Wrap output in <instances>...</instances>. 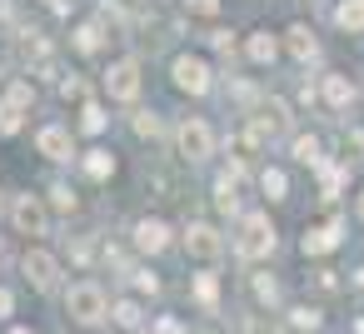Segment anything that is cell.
<instances>
[{
  "mask_svg": "<svg viewBox=\"0 0 364 334\" xmlns=\"http://www.w3.org/2000/svg\"><path fill=\"white\" fill-rule=\"evenodd\" d=\"M46 6H65V0H46Z\"/></svg>",
  "mask_w": 364,
  "mask_h": 334,
  "instance_id": "cell-32",
  "label": "cell"
},
{
  "mask_svg": "<svg viewBox=\"0 0 364 334\" xmlns=\"http://www.w3.org/2000/svg\"><path fill=\"white\" fill-rule=\"evenodd\" d=\"M135 130H140V135H155L160 125H155V115H135Z\"/></svg>",
  "mask_w": 364,
  "mask_h": 334,
  "instance_id": "cell-28",
  "label": "cell"
},
{
  "mask_svg": "<svg viewBox=\"0 0 364 334\" xmlns=\"http://www.w3.org/2000/svg\"><path fill=\"white\" fill-rule=\"evenodd\" d=\"M155 334H180V324H175V319H160V324H155Z\"/></svg>",
  "mask_w": 364,
  "mask_h": 334,
  "instance_id": "cell-31",
  "label": "cell"
},
{
  "mask_svg": "<svg viewBox=\"0 0 364 334\" xmlns=\"http://www.w3.org/2000/svg\"><path fill=\"white\" fill-rule=\"evenodd\" d=\"M135 244H140L145 254H160V249L170 244V225H165V220H140V225H135Z\"/></svg>",
  "mask_w": 364,
  "mask_h": 334,
  "instance_id": "cell-9",
  "label": "cell"
},
{
  "mask_svg": "<svg viewBox=\"0 0 364 334\" xmlns=\"http://www.w3.org/2000/svg\"><path fill=\"white\" fill-rule=\"evenodd\" d=\"M359 215H364V200H359Z\"/></svg>",
  "mask_w": 364,
  "mask_h": 334,
  "instance_id": "cell-34",
  "label": "cell"
},
{
  "mask_svg": "<svg viewBox=\"0 0 364 334\" xmlns=\"http://www.w3.org/2000/svg\"><path fill=\"white\" fill-rule=\"evenodd\" d=\"M21 110H26V105L11 100V95L0 100V135H16V130H21Z\"/></svg>",
  "mask_w": 364,
  "mask_h": 334,
  "instance_id": "cell-17",
  "label": "cell"
},
{
  "mask_svg": "<svg viewBox=\"0 0 364 334\" xmlns=\"http://www.w3.org/2000/svg\"><path fill=\"white\" fill-rule=\"evenodd\" d=\"M289 324H294V329H319V309L299 304V309H289Z\"/></svg>",
  "mask_w": 364,
  "mask_h": 334,
  "instance_id": "cell-23",
  "label": "cell"
},
{
  "mask_svg": "<svg viewBox=\"0 0 364 334\" xmlns=\"http://www.w3.org/2000/svg\"><path fill=\"white\" fill-rule=\"evenodd\" d=\"M75 45H80L85 55H90V50H100V26H80V31H75Z\"/></svg>",
  "mask_w": 364,
  "mask_h": 334,
  "instance_id": "cell-24",
  "label": "cell"
},
{
  "mask_svg": "<svg viewBox=\"0 0 364 334\" xmlns=\"http://www.w3.org/2000/svg\"><path fill=\"white\" fill-rule=\"evenodd\" d=\"M195 299H200L205 309H215V299H220V284H215V274H195Z\"/></svg>",
  "mask_w": 364,
  "mask_h": 334,
  "instance_id": "cell-18",
  "label": "cell"
},
{
  "mask_svg": "<svg viewBox=\"0 0 364 334\" xmlns=\"http://www.w3.org/2000/svg\"><path fill=\"white\" fill-rule=\"evenodd\" d=\"M65 309H70V319H75V324H100V319L110 314V304H105V289H100V284H70Z\"/></svg>",
  "mask_w": 364,
  "mask_h": 334,
  "instance_id": "cell-2",
  "label": "cell"
},
{
  "mask_svg": "<svg viewBox=\"0 0 364 334\" xmlns=\"http://www.w3.org/2000/svg\"><path fill=\"white\" fill-rule=\"evenodd\" d=\"M110 319H115V324H125V329H140V324H145V314H140V304H135V299H120V304L110 309Z\"/></svg>",
  "mask_w": 364,
  "mask_h": 334,
  "instance_id": "cell-16",
  "label": "cell"
},
{
  "mask_svg": "<svg viewBox=\"0 0 364 334\" xmlns=\"http://www.w3.org/2000/svg\"><path fill=\"white\" fill-rule=\"evenodd\" d=\"M50 195H55V205H60V210H75V195H70V190H65V185H55V190H50Z\"/></svg>",
  "mask_w": 364,
  "mask_h": 334,
  "instance_id": "cell-27",
  "label": "cell"
},
{
  "mask_svg": "<svg viewBox=\"0 0 364 334\" xmlns=\"http://www.w3.org/2000/svg\"><path fill=\"white\" fill-rule=\"evenodd\" d=\"M85 175H90V180H105V175H115V155H105V150H90V155H85Z\"/></svg>",
  "mask_w": 364,
  "mask_h": 334,
  "instance_id": "cell-15",
  "label": "cell"
},
{
  "mask_svg": "<svg viewBox=\"0 0 364 334\" xmlns=\"http://www.w3.org/2000/svg\"><path fill=\"white\" fill-rule=\"evenodd\" d=\"M135 284H140V289H150V294H155V289H160V279H155V274H145V269H140V274H135Z\"/></svg>",
  "mask_w": 364,
  "mask_h": 334,
  "instance_id": "cell-29",
  "label": "cell"
},
{
  "mask_svg": "<svg viewBox=\"0 0 364 334\" xmlns=\"http://www.w3.org/2000/svg\"><path fill=\"white\" fill-rule=\"evenodd\" d=\"M294 160L319 165V140H314V135H299V140H294Z\"/></svg>",
  "mask_w": 364,
  "mask_h": 334,
  "instance_id": "cell-21",
  "label": "cell"
},
{
  "mask_svg": "<svg viewBox=\"0 0 364 334\" xmlns=\"http://www.w3.org/2000/svg\"><path fill=\"white\" fill-rule=\"evenodd\" d=\"M334 244H339V225H319V230L304 235V254H324V249H334Z\"/></svg>",
  "mask_w": 364,
  "mask_h": 334,
  "instance_id": "cell-11",
  "label": "cell"
},
{
  "mask_svg": "<svg viewBox=\"0 0 364 334\" xmlns=\"http://www.w3.org/2000/svg\"><path fill=\"white\" fill-rule=\"evenodd\" d=\"M185 249H190L195 259H215V254L225 249V239H220L215 225H190V230H185Z\"/></svg>",
  "mask_w": 364,
  "mask_h": 334,
  "instance_id": "cell-7",
  "label": "cell"
},
{
  "mask_svg": "<svg viewBox=\"0 0 364 334\" xmlns=\"http://www.w3.org/2000/svg\"><path fill=\"white\" fill-rule=\"evenodd\" d=\"M36 145H41L46 160H70V130H60V125H46L36 135Z\"/></svg>",
  "mask_w": 364,
  "mask_h": 334,
  "instance_id": "cell-10",
  "label": "cell"
},
{
  "mask_svg": "<svg viewBox=\"0 0 364 334\" xmlns=\"http://www.w3.org/2000/svg\"><path fill=\"white\" fill-rule=\"evenodd\" d=\"M11 334H26V329H11Z\"/></svg>",
  "mask_w": 364,
  "mask_h": 334,
  "instance_id": "cell-33",
  "label": "cell"
},
{
  "mask_svg": "<svg viewBox=\"0 0 364 334\" xmlns=\"http://www.w3.org/2000/svg\"><path fill=\"white\" fill-rule=\"evenodd\" d=\"M11 309H16V299H11V289H0V319H6Z\"/></svg>",
  "mask_w": 364,
  "mask_h": 334,
  "instance_id": "cell-30",
  "label": "cell"
},
{
  "mask_svg": "<svg viewBox=\"0 0 364 334\" xmlns=\"http://www.w3.org/2000/svg\"><path fill=\"white\" fill-rule=\"evenodd\" d=\"M210 150H215L210 125H205V120H185V125H180V155H185V160H210Z\"/></svg>",
  "mask_w": 364,
  "mask_h": 334,
  "instance_id": "cell-4",
  "label": "cell"
},
{
  "mask_svg": "<svg viewBox=\"0 0 364 334\" xmlns=\"http://www.w3.org/2000/svg\"><path fill=\"white\" fill-rule=\"evenodd\" d=\"M80 130H85V135H100V130H105V110H100V105H85V110H80Z\"/></svg>",
  "mask_w": 364,
  "mask_h": 334,
  "instance_id": "cell-20",
  "label": "cell"
},
{
  "mask_svg": "<svg viewBox=\"0 0 364 334\" xmlns=\"http://www.w3.org/2000/svg\"><path fill=\"white\" fill-rule=\"evenodd\" d=\"M255 294H259L264 304H274V299H279V284H274L269 274H259V279H255Z\"/></svg>",
  "mask_w": 364,
  "mask_h": 334,
  "instance_id": "cell-25",
  "label": "cell"
},
{
  "mask_svg": "<svg viewBox=\"0 0 364 334\" xmlns=\"http://www.w3.org/2000/svg\"><path fill=\"white\" fill-rule=\"evenodd\" d=\"M259 185H264V195H269V200H284V190H289L279 170H264V175H259Z\"/></svg>",
  "mask_w": 364,
  "mask_h": 334,
  "instance_id": "cell-22",
  "label": "cell"
},
{
  "mask_svg": "<svg viewBox=\"0 0 364 334\" xmlns=\"http://www.w3.org/2000/svg\"><path fill=\"white\" fill-rule=\"evenodd\" d=\"M26 274H31V284H36V289H50V284H55V274H60V264H55V254L31 249V254H26Z\"/></svg>",
  "mask_w": 364,
  "mask_h": 334,
  "instance_id": "cell-8",
  "label": "cell"
},
{
  "mask_svg": "<svg viewBox=\"0 0 364 334\" xmlns=\"http://www.w3.org/2000/svg\"><path fill=\"white\" fill-rule=\"evenodd\" d=\"M175 85L190 90V95H205V90H210V65L195 60V55H180V60H175Z\"/></svg>",
  "mask_w": 364,
  "mask_h": 334,
  "instance_id": "cell-5",
  "label": "cell"
},
{
  "mask_svg": "<svg viewBox=\"0 0 364 334\" xmlns=\"http://www.w3.org/2000/svg\"><path fill=\"white\" fill-rule=\"evenodd\" d=\"M235 249H240V259H264L269 249H274V225H269V215H245L240 220V230H235Z\"/></svg>",
  "mask_w": 364,
  "mask_h": 334,
  "instance_id": "cell-1",
  "label": "cell"
},
{
  "mask_svg": "<svg viewBox=\"0 0 364 334\" xmlns=\"http://www.w3.org/2000/svg\"><path fill=\"white\" fill-rule=\"evenodd\" d=\"M334 21H339L344 31H364V0H344V6L334 11Z\"/></svg>",
  "mask_w": 364,
  "mask_h": 334,
  "instance_id": "cell-14",
  "label": "cell"
},
{
  "mask_svg": "<svg viewBox=\"0 0 364 334\" xmlns=\"http://www.w3.org/2000/svg\"><path fill=\"white\" fill-rule=\"evenodd\" d=\"M250 60L269 65V60H274V36H250Z\"/></svg>",
  "mask_w": 364,
  "mask_h": 334,
  "instance_id": "cell-19",
  "label": "cell"
},
{
  "mask_svg": "<svg viewBox=\"0 0 364 334\" xmlns=\"http://www.w3.org/2000/svg\"><path fill=\"white\" fill-rule=\"evenodd\" d=\"M185 6H190L195 16H215V11H220V0H185Z\"/></svg>",
  "mask_w": 364,
  "mask_h": 334,
  "instance_id": "cell-26",
  "label": "cell"
},
{
  "mask_svg": "<svg viewBox=\"0 0 364 334\" xmlns=\"http://www.w3.org/2000/svg\"><path fill=\"white\" fill-rule=\"evenodd\" d=\"M105 90H110V100H135L140 95V65L135 60H115L110 75H105Z\"/></svg>",
  "mask_w": 364,
  "mask_h": 334,
  "instance_id": "cell-3",
  "label": "cell"
},
{
  "mask_svg": "<svg viewBox=\"0 0 364 334\" xmlns=\"http://www.w3.org/2000/svg\"><path fill=\"white\" fill-rule=\"evenodd\" d=\"M324 100H329L334 110H344V105L354 100V85H349L344 75H324Z\"/></svg>",
  "mask_w": 364,
  "mask_h": 334,
  "instance_id": "cell-12",
  "label": "cell"
},
{
  "mask_svg": "<svg viewBox=\"0 0 364 334\" xmlns=\"http://www.w3.org/2000/svg\"><path fill=\"white\" fill-rule=\"evenodd\" d=\"M11 220H16V230H21V235H46V230H50V220H46V210H41V200H31V195H21V200L11 205Z\"/></svg>",
  "mask_w": 364,
  "mask_h": 334,
  "instance_id": "cell-6",
  "label": "cell"
},
{
  "mask_svg": "<svg viewBox=\"0 0 364 334\" xmlns=\"http://www.w3.org/2000/svg\"><path fill=\"white\" fill-rule=\"evenodd\" d=\"M314 50H319L314 36H309L304 26H289V55H294V60H314Z\"/></svg>",
  "mask_w": 364,
  "mask_h": 334,
  "instance_id": "cell-13",
  "label": "cell"
}]
</instances>
